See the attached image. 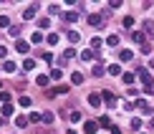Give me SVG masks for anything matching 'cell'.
Instances as JSON below:
<instances>
[{
    "label": "cell",
    "mask_w": 154,
    "mask_h": 134,
    "mask_svg": "<svg viewBox=\"0 0 154 134\" xmlns=\"http://www.w3.org/2000/svg\"><path fill=\"white\" fill-rule=\"evenodd\" d=\"M71 58H76V48H66L63 51V61H71Z\"/></svg>",
    "instance_id": "7c38bea8"
},
{
    "label": "cell",
    "mask_w": 154,
    "mask_h": 134,
    "mask_svg": "<svg viewBox=\"0 0 154 134\" xmlns=\"http://www.w3.org/2000/svg\"><path fill=\"white\" fill-rule=\"evenodd\" d=\"M109 73L111 76H121V66L119 63H111V66H109Z\"/></svg>",
    "instance_id": "9a60e30c"
},
{
    "label": "cell",
    "mask_w": 154,
    "mask_h": 134,
    "mask_svg": "<svg viewBox=\"0 0 154 134\" xmlns=\"http://www.w3.org/2000/svg\"><path fill=\"white\" fill-rule=\"evenodd\" d=\"M131 25H134V18L126 15V18H124V28H131Z\"/></svg>",
    "instance_id": "74e56055"
},
{
    "label": "cell",
    "mask_w": 154,
    "mask_h": 134,
    "mask_svg": "<svg viewBox=\"0 0 154 134\" xmlns=\"http://www.w3.org/2000/svg\"><path fill=\"white\" fill-rule=\"evenodd\" d=\"M35 84H38V86H46V84H48V76H46V73H41V76L35 79Z\"/></svg>",
    "instance_id": "cb8c5ba5"
},
{
    "label": "cell",
    "mask_w": 154,
    "mask_h": 134,
    "mask_svg": "<svg viewBox=\"0 0 154 134\" xmlns=\"http://www.w3.org/2000/svg\"><path fill=\"white\" fill-rule=\"evenodd\" d=\"M121 79H124V84H126V86H131V84H134V79H137V76H134L131 71H126V73H121Z\"/></svg>",
    "instance_id": "8fae6325"
},
{
    "label": "cell",
    "mask_w": 154,
    "mask_h": 134,
    "mask_svg": "<svg viewBox=\"0 0 154 134\" xmlns=\"http://www.w3.org/2000/svg\"><path fill=\"white\" fill-rule=\"evenodd\" d=\"M131 38H134L137 43H144V33H139V30H134V33H131Z\"/></svg>",
    "instance_id": "4316f807"
},
{
    "label": "cell",
    "mask_w": 154,
    "mask_h": 134,
    "mask_svg": "<svg viewBox=\"0 0 154 134\" xmlns=\"http://www.w3.org/2000/svg\"><path fill=\"white\" fill-rule=\"evenodd\" d=\"M68 41H71V43H79V41H81V36L76 33V30H68Z\"/></svg>",
    "instance_id": "44dd1931"
},
{
    "label": "cell",
    "mask_w": 154,
    "mask_h": 134,
    "mask_svg": "<svg viewBox=\"0 0 154 134\" xmlns=\"http://www.w3.org/2000/svg\"><path fill=\"white\" fill-rule=\"evenodd\" d=\"M68 119H71V122H81V111H71Z\"/></svg>",
    "instance_id": "4dcf8cb0"
},
{
    "label": "cell",
    "mask_w": 154,
    "mask_h": 134,
    "mask_svg": "<svg viewBox=\"0 0 154 134\" xmlns=\"http://www.w3.org/2000/svg\"><path fill=\"white\" fill-rule=\"evenodd\" d=\"M68 91V86H56V89H51L48 91V96H56V94H66Z\"/></svg>",
    "instance_id": "4fadbf2b"
},
{
    "label": "cell",
    "mask_w": 154,
    "mask_h": 134,
    "mask_svg": "<svg viewBox=\"0 0 154 134\" xmlns=\"http://www.w3.org/2000/svg\"><path fill=\"white\" fill-rule=\"evenodd\" d=\"M81 81H83L81 73H71V84H81Z\"/></svg>",
    "instance_id": "1f68e13d"
},
{
    "label": "cell",
    "mask_w": 154,
    "mask_h": 134,
    "mask_svg": "<svg viewBox=\"0 0 154 134\" xmlns=\"http://www.w3.org/2000/svg\"><path fill=\"white\" fill-rule=\"evenodd\" d=\"M144 89V94H154V86H142Z\"/></svg>",
    "instance_id": "bcb514c9"
},
{
    "label": "cell",
    "mask_w": 154,
    "mask_h": 134,
    "mask_svg": "<svg viewBox=\"0 0 154 134\" xmlns=\"http://www.w3.org/2000/svg\"><path fill=\"white\" fill-rule=\"evenodd\" d=\"M0 126H3V119H0Z\"/></svg>",
    "instance_id": "f907efd6"
},
{
    "label": "cell",
    "mask_w": 154,
    "mask_h": 134,
    "mask_svg": "<svg viewBox=\"0 0 154 134\" xmlns=\"http://www.w3.org/2000/svg\"><path fill=\"white\" fill-rule=\"evenodd\" d=\"M0 91H3V84H0Z\"/></svg>",
    "instance_id": "681fc988"
},
{
    "label": "cell",
    "mask_w": 154,
    "mask_h": 134,
    "mask_svg": "<svg viewBox=\"0 0 154 134\" xmlns=\"http://www.w3.org/2000/svg\"><path fill=\"white\" fill-rule=\"evenodd\" d=\"M104 71H106L104 66H94V76H104Z\"/></svg>",
    "instance_id": "8d00e7d4"
},
{
    "label": "cell",
    "mask_w": 154,
    "mask_h": 134,
    "mask_svg": "<svg viewBox=\"0 0 154 134\" xmlns=\"http://www.w3.org/2000/svg\"><path fill=\"white\" fill-rule=\"evenodd\" d=\"M13 111H15V109H13L10 104H3V117H13Z\"/></svg>",
    "instance_id": "603a6c76"
},
{
    "label": "cell",
    "mask_w": 154,
    "mask_h": 134,
    "mask_svg": "<svg viewBox=\"0 0 154 134\" xmlns=\"http://www.w3.org/2000/svg\"><path fill=\"white\" fill-rule=\"evenodd\" d=\"M91 51H94V53L101 51V38H91Z\"/></svg>",
    "instance_id": "5bb4252c"
},
{
    "label": "cell",
    "mask_w": 154,
    "mask_h": 134,
    "mask_svg": "<svg viewBox=\"0 0 154 134\" xmlns=\"http://www.w3.org/2000/svg\"><path fill=\"white\" fill-rule=\"evenodd\" d=\"M149 126H152V129H154V117H152V122H149Z\"/></svg>",
    "instance_id": "7dc6e473"
},
{
    "label": "cell",
    "mask_w": 154,
    "mask_h": 134,
    "mask_svg": "<svg viewBox=\"0 0 154 134\" xmlns=\"http://www.w3.org/2000/svg\"><path fill=\"white\" fill-rule=\"evenodd\" d=\"M38 8H41V5H38V3L28 5V8L23 10V20H33V18H35V13H38Z\"/></svg>",
    "instance_id": "6da1fadb"
},
{
    "label": "cell",
    "mask_w": 154,
    "mask_h": 134,
    "mask_svg": "<svg viewBox=\"0 0 154 134\" xmlns=\"http://www.w3.org/2000/svg\"><path fill=\"white\" fill-rule=\"evenodd\" d=\"M15 51L18 53H28V41H20V38H18L15 41Z\"/></svg>",
    "instance_id": "52a82bcc"
},
{
    "label": "cell",
    "mask_w": 154,
    "mask_h": 134,
    "mask_svg": "<svg viewBox=\"0 0 154 134\" xmlns=\"http://www.w3.org/2000/svg\"><path fill=\"white\" fill-rule=\"evenodd\" d=\"M3 71H5V73H15V63H13V61L8 58V61L3 63Z\"/></svg>",
    "instance_id": "30bf717a"
},
{
    "label": "cell",
    "mask_w": 154,
    "mask_h": 134,
    "mask_svg": "<svg viewBox=\"0 0 154 134\" xmlns=\"http://www.w3.org/2000/svg\"><path fill=\"white\" fill-rule=\"evenodd\" d=\"M41 122H46V124H53V114H51V111L41 114Z\"/></svg>",
    "instance_id": "ffe728a7"
},
{
    "label": "cell",
    "mask_w": 154,
    "mask_h": 134,
    "mask_svg": "<svg viewBox=\"0 0 154 134\" xmlns=\"http://www.w3.org/2000/svg\"><path fill=\"white\" fill-rule=\"evenodd\" d=\"M61 76H63V71H61V68H53V71H51V79H53V81H58Z\"/></svg>",
    "instance_id": "484cf974"
},
{
    "label": "cell",
    "mask_w": 154,
    "mask_h": 134,
    "mask_svg": "<svg viewBox=\"0 0 154 134\" xmlns=\"http://www.w3.org/2000/svg\"><path fill=\"white\" fill-rule=\"evenodd\" d=\"M137 73H139V79H142V81H144V86H154V81H152V73H149V71H146V68H139V71H137Z\"/></svg>",
    "instance_id": "3957f363"
},
{
    "label": "cell",
    "mask_w": 154,
    "mask_h": 134,
    "mask_svg": "<svg viewBox=\"0 0 154 134\" xmlns=\"http://www.w3.org/2000/svg\"><path fill=\"white\" fill-rule=\"evenodd\" d=\"M30 43H43V33H41V30H38V33H33V36H30Z\"/></svg>",
    "instance_id": "7402d4cb"
},
{
    "label": "cell",
    "mask_w": 154,
    "mask_h": 134,
    "mask_svg": "<svg viewBox=\"0 0 154 134\" xmlns=\"http://www.w3.org/2000/svg\"><path fill=\"white\" fill-rule=\"evenodd\" d=\"M134 109H139L142 114H146V117H149V114H152V106L146 104L144 99H137V101H134Z\"/></svg>",
    "instance_id": "7a4b0ae2"
},
{
    "label": "cell",
    "mask_w": 154,
    "mask_h": 134,
    "mask_svg": "<svg viewBox=\"0 0 154 134\" xmlns=\"http://www.w3.org/2000/svg\"><path fill=\"white\" fill-rule=\"evenodd\" d=\"M5 56H8V48H5V46H0V58H5Z\"/></svg>",
    "instance_id": "f6af8a7d"
},
{
    "label": "cell",
    "mask_w": 154,
    "mask_h": 134,
    "mask_svg": "<svg viewBox=\"0 0 154 134\" xmlns=\"http://www.w3.org/2000/svg\"><path fill=\"white\" fill-rule=\"evenodd\" d=\"M131 58H134V53H131L129 48H124V51H119V61H121V63H126V61H131Z\"/></svg>",
    "instance_id": "5b68a950"
},
{
    "label": "cell",
    "mask_w": 154,
    "mask_h": 134,
    "mask_svg": "<svg viewBox=\"0 0 154 134\" xmlns=\"http://www.w3.org/2000/svg\"><path fill=\"white\" fill-rule=\"evenodd\" d=\"M8 25H10V20L5 15H0V28H8Z\"/></svg>",
    "instance_id": "ab89813d"
},
{
    "label": "cell",
    "mask_w": 154,
    "mask_h": 134,
    "mask_svg": "<svg viewBox=\"0 0 154 134\" xmlns=\"http://www.w3.org/2000/svg\"><path fill=\"white\" fill-rule=\"evenodd\" d=\"M30 104H33V101H30V96H20V106H25V109H28Z\"/></svg>",
    "instance_id": "d6a6232c"
},
{
    "label": "cell",
    "mask_w": 154,
    "mask_h": 134,
    "mask_svg": "<svg viewBox=\"0 0 154 134\" xmlns=\"http://www.w3.org/2000/svg\"><path fill=\"white\" fill-rule=\"evenodd\" d=\"M43 61H46V63H53V53H51V51H46V53H43Z\"/></svg>",
    "instance_id": "d590c367"
},
{
    "label": "cell",
    "mask_w": 154,
    "mask_h": 134,
    "mask_svg": "<svg viewBox=\"0 0 154 134\" xmlns=\"http://www.w3.org/2000/svg\"><path fill=\"white\" fill-rule=\"evenodd\" d=\"M109 129H111V134H121V126H116V124H111Z\"/></svg>",
    "instance_id": "ee69618b"
},
{
    "label": "cell",
    "mask_w": 154,
    "mask_h": 134,
    "mask_svg": "<svg viewBox=\"0 0 154 134\" xmlns=\"http://www.w3.org/2000/svg\"><path fill=\"white\" fill-rule=\"evenodd\" d=\"M66 134H76V132H73V129H68V132H66Z\"/></svg>",
    "instance_id": "c3c4849f"
},
{
    "label": "cell",
    "mask_w": 154,
    "mask_h": 134,
    "mask_svg": "<svg viewBox=\"0 0 154 134\" xmlns=\"http://www.w3.org/2000/svg\"><path fill=\"white\" fill-rule=\"evenodd\" d=\"M15 124H18V126H25V124H28V117H18Z\"/></svg>",
    "instance_id": "f35d334b"
},
{
    "label": "cell",
    "mask_w": 154,
    "mask_h": 134,
    "mask_svg": "<svg viewBox=\"0 0 154 134\" xmlns=\"http://www.w3.org/2000/svg\"><path fill=\"white\" fill-rule=\"evenodd\" d=\"M48 25H51V20H48V18H41V20H38V28H41V30H46Z\"/></svg>",
    "instance_id": "d4e9b609"
},
{
    "label": "cell",
    "mask_w": 154,
    "mask_h": 134,
    "mask_svg": "<svg viewBox=\"0 0 154 134\" xmlns=\"http://www.w3.org/2000/svg\"><path fill=\"white\" fill-rule=\"evenodd\" d=\"M94 56H96L94 51H91V48H86V51H83V53H81V58H83V61H91Z\"/></svg>",
    "instance_id": "d6986e66"
},
{
    "label": "cell",
    "mask_w": 154,
    "mask_h": 134,
    "mask_svg": "<svg viewBox=\"0 0 154 134\" xmlns=\"http://www.w3.org/2000/svg\"><path fill=\"white\" fill-rule=\"evenodd\" d=\"M48 43L56 46V43H58V33H48Z\"/></svg>",
    "instance_id": "f546056e"
},
{
    "label": "cell",
    "mask_w": 154,
    "mask_h": 134,
    "mask_svg": "<svg viewBox=\"0 0 154 134\" xmlns=\"http://www.w3.org/2000/svg\"><path fill=\"white\" fill-rule=\"evenodd\" d=\"M88 104H91L94 109H96V106H101V96H99V94H88Z\"/></svg>",
    "instance_id": "ba28073f"
},
{
    "label": "cell",
    "mask_w": 154,
    "mask_h": 134,
    "mask_svg": "<svg viewBox=\"0 0 154 134\" xmlns=\"http://www.w3.org/2000/svg\"><path fill=\"white\" fill-rule=\"evenodd\" d=\"M0 101H5V104H10V94H5V91H0Z\"/></svg>",
    "instance_id": "b9f144b4"
},
{
    "label": "cell",
    "mask_w": 154,
    "mask_h": 134,
    "mask_svg": "<svg viewBox=\"0 0 154 134\" xmlns=\"http://www.w3.org/2000/svg\"><path fill=\"white\" fill-rule=\"evenodd\" d=\"M109 5H111V8L116 10V8H121V5H124V3H121V0H111V3H109Z\"/></svg>",
    "instance_id": "7bdbcfd3"
},
{
    "label": "cell",
    "mask_w": 154,
    "mask_h": 134,
    "mask_svg": "<svg viewBox=\"0 0 154 134\" xmlns=\"http://www.w3.org/2000/svg\"><path fill=\"white\" fill-rule=\"evenodd\" d=\"M106 43H109V46H119V36H109Z\"/></svg>",
    "instance_id": "f1b7e54d"
},
{
    "label": "cell",
    "mask_w": 154,
    "mask_h": 134,
    "mask_svg": "<svg viewBox=\"0 0 154 134\" xmlns=\"http://www.w3.org/2000/svg\"><path fill=\"white\" fill-rule=\"evenodd\" d=\"M88 25L91 28H101V15H88Z\"/></svg>",
    "instance_id": "9c48e42d"
},
{
    "label": "cell",
    "mask_w": 154,
    "mask_h": 134,
    "mask_svg": "<svg viewBox=\"0 0 154 134\" xmlns=\"http://www.w3.org/2000/svg\"><path fill=\"white\" fill-rule=\"evenodd\" d=\"M63 18H66V23H73L76 18H79V15H76V13H66V15H63Z\"/></svg>",
    "instance_id": "e575fe53"
},
{
    "label": "cell",
    "mask_w": 154,
    "mask_h": 134,
    "mask_svg": "<svg viewBox=\"0 0 154 134\" xmlns=\"http://www.w3.org/2000/svg\"><path fill=\"white\" fill-rule=\"evenodd\" d=\"M126 94H129V96H139V91L134 86H126Z\"/></svg>",
    "instance_id": "60d3db41"
},
{
    "label": "cell",
    "mask_w": 154,
    "mask_h": 134,
    "mask_svg": "<svg viewBox=\"0 0 154 134\" xmlns=\"http://www.w3.org/2000/svg\"><path fill=\"white\" fill-rule=\"evenodd\" d=\"M20 30H23L20 25H10V28H8V33H10L13 38H18V36H20Z\"/></svg>",
    "instance_id": "e0dca14e"
},
{
    "label": "cell",
    "mask_w": 154,
    "mask_h": 134,
    "mask_svg": "<svg viewBox=\"0 0 154 134\" xmlns=\"http://www.w3.org/2000/svg\"><path fill=\"white\" fill-rule=\"evenodd\" d=\"M96 124H99V126H106V129H109V126H111V122H109V117H101V119H99V122H96Z\"/></svg>",
    "instance_id": "83f0119b"
},
{
    "label": "cell",
    "mask_w": 154,
    "mask_h": 134,
    "mask_svg": "<svg viewBox=\"0 0 154 134\" xmlns=\"http://www.w3.org/2000/svg\"><path fill=\"white\" fill-rule=\"evenodd\" d=\"M23 68H25V71H33V68H35V61H33V58H25V61H23Z\"/></svg>",
    "instance_id": "ac0fdd59"
},
{
    "label": "cell",
    "mask_w": 154,
    "mask_h": 134,
    "mask_svg": "<svg viewBox=\"0 0 154 134\" xmlns=\"http://www.w3.org/2000/svg\"><path fill=\"white\" fill-rule=\"evenodd\" d=\"M129 124H131L129 129H134V132H139V129H142V119H137V117H134V119H131Z\"/></svg>",
    "instance_id": "2e32d148"
},
{
    "label": "cell",
    "mask_w": 154,
    "mask_h": 134,
    "mask_svg": "<svg viewBox=\"0 0 154 134\" xmlns=\"http://www.w3.org/2000/svg\"><path fill=\"white\" fill-rule=\"evenodd\" d=\"M83 132H86V134H96V132H99V124H96V122H86V124H83Z\"/></svg>",
    "instance_id": "8992f818"
},
{
    "label": "cell",
    "mask_w": 154,
    "mask_h": 134,
    "mask_svg": "<svg viewBox=\"0 0 154 134\" xmlns=\"http://www.w3.org/2000/svg\"><path fill=\"white\" fill-rule=\"evenodd\" d=\"M99 96H101V101H106V104H109V106H114V104H116V96H114V94H111V91H101V94H99Z\"/></svg>",
    "instance_id": "277c9868"
},
{
    "label": "cell",
    "mask_w": 154,
    "mask_h": 134,
    "mask_svg": "<svg viewBox=\"0 0 154 134\" xmlns=\"http://www.w3.org/2000/svg\"><path fill=\"white\" fill-rule=\"evenodd\" d=\"M28 122H33V124H35V122H41V114H38V111H33V114L28 117Z\"/></svg>",
    "instance_id": "836d02e7"
}]
</instances>
